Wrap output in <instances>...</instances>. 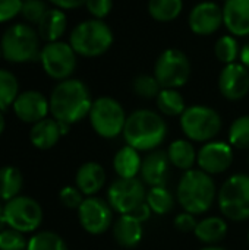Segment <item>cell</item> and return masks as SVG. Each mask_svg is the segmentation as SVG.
I'll return each mask as SVG.
<instances>
[{
	"instance_id": "cell-19",
	"label": "cell",
	"mask_w": 249,
	"mask_h": 250,
	"mask_svg": "<svg viewBox=\"0 0 249 250\" xmlns=\"http://www.w3.org/2000/svg\"><path fill=\"white\" fill-rule=\"evenodd\" d=\"M223 25L236 38L249 35V0H225Z\"/></svg>"
},
{
	"instance_id": "cell-1",
	"label": "cell",
	"mask_w": 249,
	"mask_h": 250,
	"mask_svg": "<svg viewBox=\"0 0 249 250\" xmlns=\"http://www.w3.org/2000/svg\"><path fill=\"white\" fill-rule=\"evenodd\" d=\"M48 103L53 119L70 126L85 119L92 105L87 85L73 78L60 81L53 88Z\"/></svg>"
},
{
	"instance_id": "cell-4",
	"label": "cell",
	"mask_w": 249,
	"mask_h": 250,
	"mask_svg": "<svg viewBox=\"0 0 249 250\" xmlns=\"http://www.w3.org/2000/svg\"><path fill=\"white\" fill-rule=\"evenodd\" d=\"M113 41L112 28L103 19L94 18L78 23L69 35V44L75 53L87 59L103 56L110 50Z\"/></svg>"
},
{
	"instance_id": "cell-8",
	"label": "cell",
	"mask_w": 249,
	"mask_h": 250,
	"mask_svg": "<svg viewBox=\"0 0 249 250\" xmlns=\"http://www.w3.org/2000/svg\"><path fill=\"white\" fill-rule=\"evenodd\" d=\"M88 119L92 130L98 136L114 139L123 133L128 116L123 105L113 97H98L92 101Z\"/></svg>"
},
{
	"instance_id": "cell-37",
	"label": "cell",
	"mask_w": 249,
	"mask_h": 250,
	"mask_svg": "<svg viewBox=\"0 0 249 250\" xmlns=\"http://www.w3.org/2000/svg\"><path fill=\"white\" fill-rule=\"evenodd\" d=\"M47 10H48V7H47L45 1H43V0H23L21 15L31 25H37Z\"/></svg>"
},
{
	"instance_id": "cell-27",
	"label": "cell",
	"mask_w": 249,
	"mask_h": 250,
	"mask_svg": "<svg viewBox=\"0 0 249 250\" xmlns=\"http://www.w3.org/2000/svg\"><path fill=\"white\" fill-rule=\"evenodd\" d=\"M156 104L158 111L163 116L169 117H181L183 111L186 110V103L183 95L173 88H161L156 98Z\"/></svg>"
},
{
	"instance_id": "cell-40",
	"label": "cell",
	"mask_w": 249,
	"mask_h": 250,
	"mask_svg": "<svg viewBox=\"0 0 249 250\" xmlns=\"http://www.w3.org/2000/svg\"><path fill=\"white\" fill-rule=\"evenodd\" d=\"M23 0H0V23L15 19L22 10Z\"/></svg>"
},
{
	"instance_id": "cell-10",
	"label": "cell",
	"mask_w": 249,
	"mask_h": 250,
	"mask_svg": "<svg viewBox=\"0 0 249 250\" xmlns=\"http://www.w3.org/2000/svg\"><path fill=\"white\" fill-rule=\"evenodd\" d=\"M3 217L10 229L32 233L43 223V208L35 199L19 195L3 205Z\"/></svg>"
},
{
	"instance_id": "cell-36",
	"label": "cell",
	"mask_w": 249,
	"mask_h": 250,
	"mask_svg": "<svg viewBox=\"0 0 249 250\" xmlns=\"http://www.w3.org/2000/svg\"><path fill=\"white\" fill-rule=\"evenodd\" d=\"M28 240L23 233L15 229H3L0 231V250H26Z\"/></svg>"
},
{
	"instance_id": "cell-46",
	"label": "cell",
	"mask_w": 249,
	"mask_h": 250,
	"mask_svg": "<svg viewBox=\"0 0 249 250\" xmlns=\"http://www.w3.org/2000/svg\"><path fill=\"white\" fill-rule=\"evenodd\" d=\"M3 224H6V223H4V217H3V207H0V231L3 230Z\"/></svg>"
},
{
	"instance_id": "cell-9",
	"label": "cell",
	"mask_w": 249,
	"mask_h": 250,
	"mask_svg": "<svg viewBox=\"0 0 249 250\" xmlns=\"http://www.w3.org/2000/svg\"><path fill=\"white\" fill-rule=\"evenodd\" d=\"M189 57L179 48H166L154 63V76L161 88L179 89L191 78Z\"/></svg>"
},
{
	"instance_id": "cell-30",
	"label": "cell",
	"mask_w": 249,
	"mask_h": 250,
	"mask_svg": "<svg viewBox=\"0 0 249 250\" xmlns=\"http://www.w3.org/2000/svg\"><path fill=\"white\" fill-rule=\"evenodd\" d=\"M145 202L157 215H166L175 208V196L166 186L150 188V190H147Z\"/></svg>"
},
{
	"instance_id": "cell-50",
	"label": "cell",
	"mask_w": 249,
	"mask_h": 250,
	"mask_svg": "<svg viewBox=\"0 0 249 250\" xmlns=\"http://www.w3.org/2000/svg\"><path fill=\"white\" fill-rule=\"evenodd\" d=\"M248 166H249V157H248Z\"/></svg>"
},
{
	"instance_id": "cell-24",
	"label": "cell",
	"mask_w": 249,
	"mask_h": 250,
	"mask_svg": "<svg viewBox=\"0 0 249 250\" xmlns=\"http://www.w3.org/2000/svg\"><path fill=\"white\" fill-rule=\"evenodd\" d=\"M227 230L229 227L223 217L211 215L198 221L194 234L201 243H205L208 246H216L226 237Z\"/></svg>"
},
{
	"instance_id": "cell-23",
	"label": "cell",
	"mask_w": 249,
	"mask_h": 250,
	"mask_svg": "<svg viewBox=\"0 0 249 250\" xmlns=\"http://www.w3.org/2000/svg\"><path fill=\"white\" fill-rule=\"evenodd\" d=\"M62 136L63 135H62V129H60V123L53 117L51 119L45 117V119L34 123L31 127V132H29L31 144L38 149L53 148Z\"/></svg>"
},
{
	"instance_id": "cell-34",
	"label": "cell",
	"mask_w": 249,
	"mask_h": 250,
	"mask_svg": "<svg viewBox=\"0 0 249 250\" xmlns=\"http://www.w3.org/2000/svg\"><path fill=\"white\" fill-rule=\"evenodd\" d=\"M26 250H68V246L57 233L38 231L28 240Z\"/></svg>"
},
{
	"instance_id": "cell-42",
	"label": "cell",
	"mask_w": 249,
	"mask_h": 250,
	"mask_svg": "<svg viewBox=\"0 0 249 250\" xmlns=\"http://www.w3.org/2000/svg\"><path fill=\"white\" fill-rule=\"evenodd\" d=\"M50 3H53L57 9L62 10H72V9H78L81 6H85L87 0H48Z\"/></svg>"
},
{
	"instance_id": "cell-32",
	"label": "cell",
	"mask_w": 249,
	"mask_h": 250,
	"mask_svg": "<svg viewBox=\"0 0 249 250\" xmlns=\"http://www.w3.org/2000/svg\"><path fill=\"white\" fill-rule=\"evenodd\" d=\"M239 53L241 48H239L238 38L233 37L232 34L222 35L214 44V54L217 60L225 64L236 63V60L239 59Z\"/></svg>"
},
{
	"instance_id": "cell-28",
	"label": "cell",
	"mask_w": 249,
	"mask_h": 250,
	"mask_svg": "<svg viewBox=\"0 0 249 250\" xmlns=\"http://www.w3.org/2000/svg\"><path fill=\"white\" fill-rule=\"evenodd\" d=\"M23 186V177L21 171L13 166H4L0 168V199L7 202L21 195Z\"/></svg>"
},
{
	"instance_id": "cell-22",
	"label": "cell",
	"mask_w": 249,
	"mask_h": 250,
	"mask_svg": "<svg viewBox=\"0 0 249 250\" xmlns=\"http://www.w3.org/2000/svg\"><path fill=\"white\" fill-rule=\"evenodd\" d=\"M68 28V18L62 9H48L41 21L37 23V32L40 38L45 42L60 41Z\"/></svg>"
},
{
	"instance_id": "cell-12",
	"label": "cell",
	"mask_w": 249,
	"mask_h": 250,
	"mask_svg": "<svg viewBox=\"0 0 249 250\" xmlns=\"http://www.w3.org/2000/svg\"><path fill=\"white\" fill-rule=\"evenodd\" d=\"M147 189L145 183L135 177V179H120L117 177L114 182L110 183L107 189V202L113 208V211L119 212L120 215L132 214L138 207L145 202Z\"/></svg>"
},
{
	"instance_id": "cell-17",
	"label": "cell",
	"mask_w": 249,
	"mask_h": 250,
	"mask_svg": "<svg viewBox=\"0 0 249 250\" xmlns=\"http://www.w3.org/2000/svg\"><path fill=\"white\" fill-rule=\"evenodd\" d=\"M12 108L21 122L34 125L47 117L50 113V103L40 91H23L19 92Z\"/></svg>"
},
{
	"instance_id": "cell-35",
	"label": "cell",
	"mask_w": 249,
	"mask_h": 250,
	"mask_svg": "<svg viewBox=\"0 0 249 250\" xmlns=\"http://www.w3.org/2000/svg\"><path fill=\"white\" fill-rule=\"evenodd\" d=\"M132 91L135 92V95L141 98L151 100V98H157L158 92L161 91V85L158 83L154 75L144 73V75H138L132 81Z\"/></svg>"
},
{
	"instance_id": "cell-21",
	"label": "cell",
	"mask_w": 249,
	"mask_h": 250,
	"mask_svg": "<svg viewBox=\"0 0 249 250\" xmlns=\"http://www.w3.org/2000/svg\"><path fill=\"white\" fill-rule=\"evenodd\" d=\"M107 174L101 164L95 161L84 163L75 176L76 188L82 192L84 196H97V193L106 186Z\"/></svg>"
},
{
	"instance_id": "cell-15",
	"label": "cell",
	"mask_w": 249,
	"mask_h": 250,
	"mask_svg": "<svg viewBox=\"0 0 249 250\" xmlns=\"http://www.w3.org/2000/svg\"><path fill=\"white\" fill-rule=\"evenodd\" d=\"M217 83L222 97L229 101H239L249 94V69L238 62L225 64Z\"/></svg>"
},
{
	"instance_id": "cell-41",
	"label": "cell",
	"mask_w": 249,
	"mask_h": 250,
	"mask_svg": "<svg viewBox=\"0 0 249 250\" xmlns=\"http://www.w3.org/2000/svg\"><path fill=\"white\" fill-rule=\"evenodd\" d=\"M173 224H175L176 230H179L182 233H194L198 221H197L194 214H189V212L183 211V212H181V214H178L175 217Z\"/></svg>"
},
{
	"instance_id": "cell-48",
	"label": "cell",
	"mask_w": 249,
	"mask_h": 250,
	"mask_svg": "<svg viewBox=\"0 0 249 250\" xmlns=\"http://www.w3.org/2000/svg\"><path fill=\"white\" fill-rule=\"evenodd\" d=\"M0 57H3V54H1V44H0Z\"/></svg>"
},
{
	"instance_id": "cell-38",
	"label": "cell",
	"mask_w": 249,
	"mask_h": 250,
	"mask_svg": "<svg viewBox=\"0 0 249 250\" xmlns=\"http://www.w3.org/2000/svg\"><path fill=\"white\" fill-rule=\"evenodd\" d=\"M84 195L82 192L76 188V186H65L63 189H60L59 192V201L63 207L69 208V209H76L81 207V204L84 202Z\"/></svg>"
},
{
	"instance_id": "cell-25",
	"label": "cell",
	"mask_w": 249,
	"mask_h": 250,
	"mask_svg": "<svg viewBox=\"0 0 249 250\" xmlns=\"http://www.w3.org/2000/svg\"><path fill=\"white\" fill-rule=\"evenodd\" d=\"M142 158L139 151L125 145L113 157V170L120 179H135L141 171Z\"/></svg>"
},
{
	"instance_id": "cell-7",
	"label": "cell",
	"mask_w": 249,
	"mask_h": 250,
	"mask_svg": "<svg viewBox=\"0 0 249 250\" xmlns=\"http://www.w3.org/2000/svg\"><path fill=\"white\" fill-rule=\"evenodd\" d=\"M217 204L226 220L236 223L249 220V174L230 176L217 192Z\"/></svg>"
},
{
	"instance_id": "cell-11",
	"label": "cell",
	"mask_w": 249,
	"mask_h": 250,
	"mask_svg": "<svg viewBox=\"0 0 249 250\" xmlns=\"http://www.w3.org/2000/svg\"><path fill=\"white\" fill-rule=\"evenodd\" d=\"M76 53L69 42L54 41L45 42L40 53L43 70L56 81H65L72 76L76 69Z\"/></svg>"
},
{
	"instance_id": "cell-14",
	"label": "cell",
	"mask_w": 249,
	"mask_h": 250,
	"mask_svg": "<svg viewBox=\"0 0 249 250\" xmlns=\"http://www.w3.org/2000/svg\"><path fill=\"white\" fill-rule=\"evenodd\" d=\"M233 146L225 141H210L203 144L197 154V166L210 176H217L230 168L233 164Z\"/></svg>"
},
{
	"instance_id": "cell-29",
	"label": "cell",
	"mask_w": 249,
	"mask_h": 250,
	"mask_svg": "<svg viewBox=\"0 0 249 250\" xmlns=\"http://www.w3.org/2000/svg\"><path fill=\"white\" fill-rule=\"evenodd\" d=\"M150 16L157 22H172L183 10V0H148Z\"/></svg>"
},
{
	"instance_id": "cell-5",
	"label": "cell",
	"mask_w": 249,
	"mask_h": 250,
	"mask_svg": "<svg viewBox=\"0 0 249 250\" xmlns=\"http://www.w3.org/2000/svg\"><path fill=\"white\" fill-rule=\"evenodd\" d=\"M40 35L28 23H13L1 35V54L10 63L40 60Z\"/></svg>"
},
{
	"instance_id": "cell-45",
	"label": "cell",
	"mask_w": 249,
	"mask_h": 250,
	"mask_svg": "<svg viewBox=\"0 0 249 250\" xmlns=\"http://www.w3.org/2000/svg\"><path fill=\"white\" fill-rule=\"evenodd\" d=\"M4 127H6V120H4V116H3V113L0 111V135L3 133Z\"/></svg>"
},
{
	"instance_id": "cell-44",
	"label": "cell",
	"mask_w": 249,
	"mask_h": 250,
	"mask_svg": "<svg viewBox=\"0 0 249 250\" xmlns=\"http://www.w3.org/2000/svg\"><path fill=\"white\" fill-rule=\"evenodd\" d=\"M239 60H241V63H242L247 69H249V42L248 44H245V45L241 48Z\"/></svg>"
},
{
	"instance_id": "cell-16",
	"label": "cell",
	"mask_w": 249,
	"mask_h": 250,
	"mask_svg": "<svg viewBox=\"0 0 249 250\" xmlns=\"http://www.w3.org/2000/svg\"><path fill=\"white\" fill-rule=\"evenodd\" d=\"M188 23L195 35L208 37L223 25V7L216 1H201L189 12Z\"/></svg>"
},
{
	"instance_id": "cell-49",
	"label": "cell",
	"mask_w": 249,
	"mask_h": 250,
	"mask_svg": "<svg viewBox=\"0 0 249 250\" xmlns=\"http://www.w3.org/2000/svg\"><path fill=\"white\" fill-rule=\"evenodd\" d=\"M248 243H249V233H248Z\"/></svg>"
},
{
	"instance_id": "cell-26",
	"label": "cell",
	"mask_w": 249,
	"mask_h": 250,
	"mask_svg": "<svg viewBox=\"0 0 249 250\" xmlns=\"http://www.w3.org/2000/svg\"><path fill=\"white\" fill-rule=\"evenodd\" d=\"M167 157L173 167L182 170L183 173L192 170L197 164V154L194 144L189 139H176L167 148Z\"/></svg>"
},
{
	"instance_id": "cell-47",
	"label": "cell",
	"mask_w": 249,
	"mask_h": 250,
	"mask_svg": "<svg viewBox=\"0 0 249 250\" xmlns=\"http://www.w3.org/2000/svg\"><path fill=\"white\" fill-rule=\"evenodd\" d=\"M201 250H226L225 248H220V246H207V248H204V249Z\"/></svg>"
},
{
	"instance_id": "cell-13",
	"label": "cell",
	"mask_w": 249,
	"mask_h": 250,
	"mask_svg": "<svg viewBox=\"0 0 249 250\" xmlns=\"http://www.w3.org/2000/svg\"><path fill=\"white\" fill-rule=\"evenodd\" d=\"M81 227L92 236L104 234L113 224V208L98 196H87L78 208Z\"/></svg>"
},
{
	"instance_id": "cell-39",
	"label": "cell",
	"mask_w": 249,
	"mask_h": 250,
	"mask_svg": "<svg viewBox=\"0 0 249 250\" xmlns=\"http://www.w3.org/2000/svg\"><path fill=\"white\" fill-rule=\"evenodd\" d=\"M85 7L94 19H104L113 9V0H87Z\"/></svg>"
},
{
	"instance_id": "cell-20",
	"label": "cell",
	"mask_w": 249,
	"mask_h": 250,
	"mask_svg": "<svg viewBox=\"0 0 249 250\" xmlns=\"http://www.w3.org/2000/svg\"><path fill=\"white\" fill-rule=\"evenodd\" d=\"M142 224L144 223H141L138 218H135L131 214L120 215L112 226L114 242L123 249L136 248L144 237Z\"/></svg>"
},
{
	"instance_id": "cell-2",
	"label": "cell",
	"mask_w": 249,
	"mask_h": 250,
	"mask_svg": "<svg viewBox=\"0 0 249 250\" xmlns=\"http://www.w3.org/2000/svg\"><path fill=\"white\" fill-rule=\"evenodd\" d=\"M122 135L126 145L139 152H151L166 141L167 123L157 111L139 108L128 116Z\"/></svg>"
},
{
	"instance_id": "cell-18",
	"label": "cell",
	"mask_w": 249,
	"mask_h": 250,
	"mask_svg": "<svg viewBox=\"0 0 249 250\" xmlns=\"http://www.w3.org/2000/svg\"><path fill=\"white\" fill-rule=\"evenodd\" d=\"M170 161L166 151H151L142 158L141 164V180L148 185L150 188L154 186H166L169 171H170Z\"/></svg>"
},
{
	"instance_id": "cell-3",
	"label": "cell",
	"mask_w": 249,
	"mask_h": 250,
	"mask_svg": "<svg viewBox=\"0 0 249 250\" xmlns=\"http://www.w3.org/2000/svg\"><path fill=\"white\" fill-rule=\"evenodd\" d=\"M217 192L213 176L200 168H192L185 171L181 177L176 189V198L183 211L201 215L210 211L217 199Z\"/></svg>"
},
{
	"instance_id": "cell-6",
	"label": "cell",
	"mask_w": 249,
	"mask_h": 250,
	"mask_svg": "<svg viewBox=\"0 0 249 250\" xmlns=\"http://www.w3.org/2000/svg\"><path fill=\"white\" fill-rule=\"evenodd\" d=\"M223 127L222 116L208 105L195 104L186 107L181 116V129L191 142L207 144L214 141Z\"/></svg>"
},
{
	"instance_id": "cell-43",
	"label": "cell",
	"mask_w": 249,
	"mask_h": 250,
	"mask_svg": "<svg viewBox=\"0 0 249 250\" xmlns=\"http://www.w3.org/2000/svg\"><path fill=\"white\" fill-rule=\"evenodd\" d=\"M151 214H153V211L150 209V207L147 205V202H144L141 207H138L131 215H134L135 218H138L141 223H145L150 217H151Z\"/></svg>"
},
{
	"instance_id": "cell-31",
	"label": "cell",
	"mask_w": 249,
	"mask_h": 250,
	"mask_svg": "<svg viewBox=\"0 0 249 250\" xmlns=\"http://www.w3.org/2000/svg\"><path fill=\"white\" fill-rule=\"evenodd\" d=\"M18 95L19 82L16 76L6 69H0V111L12 107Z\"/></svg>"
},
{
	"instance_id": "cell-33",
	"label": "cell",
	"mask_w": 249,
	"mask_h": 250,
	"mask_svg": "<svg viewBox=\"0 0 249 250\" xmlns=\"http://www.w3.org/2000/svg\"><path fill=\"white\" fill-rule=\"evenodd\" d=\"M227 142L236 149L249 151V114L235 119L227 132Z\"/></svg>"
}]
</instances>
